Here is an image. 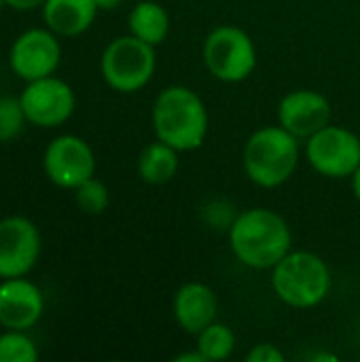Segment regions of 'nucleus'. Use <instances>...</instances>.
I'll return each instance as SVG.
<instances>
[{"mask_svg":"<svg viewBox=\"0 0 360 362\" xmlns=\"http://www.w3.org/2000/svg\"><path fill=\"white\" fill-rule=\"evenodd\" d=\"M45 312L42 291L21 278H6L0 284V325L13 331L32 329Z\"/></svg>","mask_w":360,"mask_h":362,"instance_id":"ddd939ff","label":"nucleus"},{"mask_svg":"<svg viewBox=\"0 0 360 362\" xmlns=\"http://www.w3.org/2000/svg\"><path fill=\"white\" fill-rule=\"evenodd\" d=\"M38 227L25 216H6L0 221V278L28 276L40 257Z\"/></svg>","mask_w":360,"mask_h":362,"instance_id":"9b49d317","label":"nucleus"},{"mask_svg":"<svg viewBox=\"0 0 360 362\" xmlns=\"http://www.w3.org/2000/svg\"><path fill=\"white\" fill-rule=\"evenodd\" d=\"M6 6L15 8V11H34L38 6H42L47 0H4Z\"/></svg>","mask_w":360,"mask_h":362,"instance_id":"b1692460","label":"nucleus"},{"mask_svg":"<svg viewBox=\"0 0 360 362\" xmlns=\"http://www.w3.org/2000/svg\"><path fill=\"white\" fill-rule=\"evenodd\" d=\"M350 187H352V193H354L356 202L360 204V165L354 170V174L350 176Z\"/></svg>","mask_w":360,"mask_h":362,"instance_id":"a878e982","label":"nucleus"},{"mask_svg":"<svg viewBox=\"0 0 360 362\" xmlns=\"http://www.w3.org/2000/svg\"><path fill=\"white\" fill-rule=\"evenodd\" d=\"M74 202L81 212H85L89 216H98L108 208L110 193H108V187L100 178L91 176L89 180H85L83 185H79L74 189Z\"/></svg>","mask_w":360,"mask_h":362,"instance_id":"6ab92c4d","label":"nucleus"},{"mask_svg":"<svg viewBox=\"0 0 360 362\" xmlns=\"http://www.w3.org/2000/svg\"><path fill=\"white\" fill-rule=\"evenodd\" d=\"M121 2L123 0H95L100 11H115L117 6H121Z\"/></svg>","mask_w":360,"mask_h":362,"instance_id":"bb28decb","label":"nucleus"},{"mask_svg":"<svg viewBox=\"0 0 360 362\" xmlns=\"http://www.w3.org/2000/svg\"><path fill=\"white\" fill-rule=\"evenodd\" d=\"M174 362H206V358H204V354L195 348L193 352H185V354H178L176 358H174Z\"/></svg>","mask_w":360,"mask_h":362,"instance_id":"393cba45","label":"nucleus"},{"mask_svg":"<svg viewBox=\"0 0 360 362\" xmlns=\"http://www.w3.org/2000/svg\"><path fill=\"white\" fill-rule=\"evenodd\" d=\"M299 142L282 125H263L252 132L242 151V165L248 180L261 189L286 185L301 159Z\"/></svg>","mask_w":360,"mask_h":362,"instance_id":"7ed1b4c3","label":"nucleus"},{"mask_svg":"<svg viewBox=\"0 0 360 362\" xmlns=\"http://www.w3.org/2000/svg\"><path fill=\"white\" fill-rule=\"evenodd\" d=\"M331 115V102L316 89H293L278 104V125L303 142L329 125Z\"/></svg>","mask_w":360,"mask_h":362,"instance_id":"f8f14e48","label":"nucleus"},{"mask_svg":"<svg viewBox=\"0 0 360 362\" xmlns=\"http://www.w3.org/2000/svg\"><path fill=\"white\" fill-rule=\"evenodd\" d=\"M45 174L59 189H76L95 176V153L87 140L74 134L57 136L42 155Z\"/></svg>","mask_w":360,"mask_h":362,"instance_id":"6e6552de","label":"nucleus"},{"mask_svg":"<svg viewBox=\"0 0 360 362\" xmlns=\"http://www.w3.org/2000/svg\"><path fill=\"white\" fill-rule=\"evenodd\" d=\"M178 151L172 148L170 144L155 140L151 144H146L136 161V170L142 182L153 185V187H161L168 185L170 180H174L176 172H178Z\"/></svg>","mask_w":360,"mask_h":362,"instance_id":"f3484780","label":"nucleus"},{"mask_svg":"<svg viewBox=\"0 0 360 362\" xmlns=\"http://www.w3.org/2000/svg\"><path fill=\"white\" fill-rule=\"evenodd\" d=\"M219 297L206 282H185L172 301V316L187 335H197L216 320Z\"/></svg>","mask_w":360,"mask_h":362,"instance_id":"4468645a","label":"nucleus"},{"mask_svg":"<svg viewBox=\"0 0 360 362\" xmlns=\"http://www.w3.org/2000/svg\"><path fill=\"white\" fill-rule=\"evenodd\" d=\"M284 361H286V356L280 352V348H278V346H274V344H267V341L252 346V348L248 350V354H246V362H284Z\"/></svg>","mask_w":360,"mask_h":362,"instance_id":"5701e85b","label":"nucleus"},{"mask_svg":"<svg viewBox=\"0 0 360 362\" xmlns=\"http://www.w3.org/2000/svg\"><path fill=\"white\" fill-rule=\"evenodd\" d=\"M202 59L206 70L221 83H242L246 81L259 62L257 45L248 32L238 25L223 23L204 40Z\"/></svg>","mask_w":360,"mask_h":362,"instance_id":"423d86ee","label":"nucleus"},{"mask_svg":"<svg viewBox=\"0 0 360 362\" xmlns=\"http://www.w3.org/2000/svg\"><path fill=\"white\" fill-rule=\"evenodd\" d=\"M28 117L19 98H0V142H11L25 127Z\"/></svg>","mask_w":360,"mask_h":362,"instance_id":"412c9836","label":"nucleus"},{"mask_svg":"<svg viewBox=\"0 0 360 362\" xmlns=\"http://www.w3.org/2000/svg\"><path fill=\"white\" fill-rule=\"evenodd\" d=\"M151 121L155 138L178 153L197 151L206 142L210 127L206 102L187 85L163 87L153 102Z\"/></svg>","mask_w":360,"mask_h":362,"instance_id":"f03ea898","label":"nucleus"},{"mask_svg":"<svg viewBox=\"0 0 360 362\" xmlns=\"http://www.w3.org/2000/svg\"><path fill=\"white\" fill-rule=\"evenodd\" d=\"M127 30L136 38L159 47L172 30V19L163 4L155 0H140L127 15Z\"/></svg>","mask_w":360,"mask_h":362,"instance_id":"dca6fc26","label":"nucleus"},{"mask_svg":"<svg viewBox=\"0 0 360 362\" xmlns=\"http://www.w3.org/2000/svg\"><path fill=\"white\" fill-rule=\"evenodd\" d=\"M333 286L327 261L310 250H291L272 269L274 295L289 308L310 310L320 305Z\"/></svg>","mask_w":360,"mask_h":362,"instance_id":"20e7f679","label":"nucleus"},{"mask_svg":"<svg viewBox=\"0 0 360 362\" xmlns=\"http://www.w3.org/2000/svg\"><path fill=\"white\" fill-rule=\"evenodd\" d=\"M227 238L233 257L259 272H272L293 250V231L284 216L261 206L242 210Z\"/></svg>","mask_w":360,"mask_h":362,"instance_id":"f257e3e1","label":"nucleus"},{"mask_svg":"<svg viewBox=\"0 0 360 362\" xmlns=\"http://www.w3.org/2000/svg\"><path fill=\"white\" fill-rule=\"evenodd\" d=\"M359 358H360V356H359Z\"/></svg>","mask_w":360,"mask_h":362,"instance_id":"c756f323","label":"nucleus"},{"mask_svg":"<svg viewBox=\"0 0 360 362\" xmlns=\"http://www.w3.org/2000/svg\"><path fill=\"white\" fill-rule=\"evenodd\" d=\"M4 6H6V2H4V0H0V11H2Z\"/></svg>","mask_w":360,"mask_h":362,"instance_id":"c85d7f7f","label":"nucleus"},{"mask_svg":"<svg viewBox=\"0 0 360 362\" xmlns=\"http://www.w3.org/2000/svg\"><path fill=\"white\" fill-rule=\"evenodd\" d=\"M19 100L28 123L36 127H57L66 123L76 108L74 89L53 74L30 81Z\"/></svg>","mask_w":360,"mask_h":362,"instance_id":"1a4fd4ad","label":"nucleus"},{"mask_svg":"<svg viewBox=\"0 0 360 362\" xmlns=\"http://www.w3.org/2000/svg\"><path fill=\"white\" fill-rule=\"evenodd\" d=\"M238 210H236V206L229 202V199H210L206 206H204V210H202V218H204V223L210 227V229H214V231H229L231 229V225H233V221L238 218Z\"/></svg>","mask_w":360,"mask_h":362,"instance_id":"4be33fe9","label":"nucleus"},{"mask_svg":"<svg viewBox=\"0 0 360 362\" xmlns=\"http://www.w3.org/2000/svg\"><path fill=\"white\" fill-rule=\"evenodd\" d=\"M62 62L59 36L49 28H32L15 38L8 51V64L13 72L30 83L51 76Z\"/></svg>","mask_w":360,"mask_h":362,"instance_id":"9d476101","label":"nucleus"},{"mask_svg":"<svg viewBox=\"0 0 360 362\" xmlns=\"http://www.w3.org/2000/svg\"><path fill=\"white\" fill-rule=\"evenodd\" d=\"M98 11L95 0H47L42 4V19L57 36L72 38L93 25Z\"/></svg>","mask_w":360,"mask_h":362,"instance_id":"2eb2a0df","label":"nucleus"},{"mask_svg":"<svg viewBox=\"0 0 360 362\" xmlns=\"http://www.w3.org/2000/svg\"><path fill=\"white\" fill-rule=\"evenodd\" d=\"M197 344L195 348L204 354L206 362H221L227 361L233 350H236V333L229 325L214 320L212 325H208L204 331H199L195 335Z\"/></svg>","mask_w":360,"mask_h":362,"instance_id":"a211bd4d","label":"nucleus"},{"mask_svg":"<svg viewBox=\"0 0 360 362\" xmlns=\"http://www.w3.org/2000/svg\"><path fill=\"white\" fill-rule=\"evenodd\" d=\"M38 361V350L36 344L23 333V331H13L0 335V362H36Z\"/></svg>","mask_w":360,"mask_h":362,"instance_id":"aec40b11","label":"nucleus"},{"mask_svg":"<svg viewBox=\"0 0 360 362\" xmlns=\"http://www.w3.org/2000/svg\"><path fill=\"white\" fill-rule=\"evenodd\" d=\"M157 47L136 38L134 34L112 38L100 57L104 83L119 93H136L144 89L157 70Z\"/></svg>","mask_w":360,"mask_h":362,"instance_id":"39448f33","label":"nucleus"},{"mask_svg":"<svg viewBox=\"0 0 360 362\" xmlns=\"http://www.w3.org/2000/svg\"><path fill=\"white\" fill-rule=\"evenodd\" d=\"M306 159L325 178H350L360 165V136L344 125L329 123L306 140Z\"/></svg>","mask_w":360,"mask_h":362,"instance_id":"0eeeda50","label":"nucleus"},{"mask_svg":"<svg viewBox=\"0 0 360 362\" xmlns=\"http://www.w3.org/2000/svg\"><path fill=\"white\" fill-rule=\"evenodd\" d=\"M337 362V356L335 354H318V356H314V362Z\"/></svg>","mask_w":360,"mask_h":362,"instance_id":"cd10ccee","label":"nucleus"}]
</instances>
